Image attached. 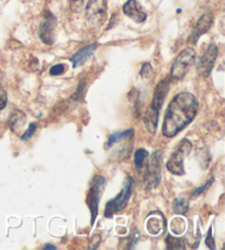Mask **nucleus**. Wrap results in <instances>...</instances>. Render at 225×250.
<instances>
[{"mask_svg":"<svg viewBox=\"0 0 225 250\" xmlns=\"http://www.w3.org/2000/svg\"><path fill=\"white\" fill-rule=\"evenodd\" d=\"M199 109V103L194 95L190 93L177 94L168 104L163 124V135L172 138L196 118Z\"/></svg>","mask_w":225,"mask_h":250,"instance_id":"obj_1","label":"nucleus"},{"mask_svg":"<svg viewBox=\"0 0 225 250\" xmlns=\"http://www.w3.org/2000/svg\"><path fill=\"white\" fill-rule=\"evenodd\" d=\"M133 185H134V180L131 178V176H128L124 181L122 191L106 204L105 216L107 218L111 217L112 215H114L115 213H118L120 210H122L127 208L129 200L132 194Z\"/></svg>","mask_w":225,"mask_h":250,"instance_id":"obj_2","label":"nucleus"},{"mask_svg":"<svg viewBox=\"0 0 225 250\" xmlns=\"http://www.w3.org/2000/svg\"><path fill=\"white\" fill-rule=\"evenodd\" d=\"M192 145L188 139H183L179 145L177 146L175 152L171 154L169 160L167 161L166 167L167 170L170 173L175 175H184L185 174V167H184V161L186 157L188 156L191 151Z\"/></svg>","mask_w":225,"mask_h":250,"instance_id":"obj_3","label":"nucleus"},{"mask_svg":"<svg viewBox=\"0 0 225 250\" xmlns=\"http://www.w3.org/2000/svg\"><path fill=\"white\" fill-rule=\"evenodd\" d=\"M196 59V51L192 47H188L178 54L171 66V77L174 80H183L187 74L190 66Z\"/></svg>","mask_w":225,"mask_h":250,"instance_id":"obj_4","label":"nucleus"},{"mask_svg":"<svg viewBox=\"0 0 225 250\" xmlns=\"http://www.w3.org/2000/svg\"><path fill=\"white\" fill-rule=\"evenodd\" d=\"M106 188V179L102 175H94L93 179L92 188H90L87 195V205L92 213V224L94 223L98 215L99 201L103 194Z\"/></svg>","mask_w":225,"mask_h":250,"instance_id":"obj_5","label":"nucleus"},{"mask_svg":"<svg viewBox=\"0 0 225 250\" xmlns=\"http://www.w3.org/2000/svg\"><path fill=\"white\" fill-rule=\"evenodd\" d=\"M163 163V151L157 150L155 151L152 157L150 158L149 163L146 165L145 172V185L147 188H156L159 181H161V170Z\"/></svg>","mask_w":225,"mask_h":250,"instance_id":"obj_6","label":"nucleus"},{"mask_svg":"<svg viewBox=\"0 0 225 250\" xmlns=\"http://www.w3.org/2000/svg\"><path fill=\"white\" fill-rule=\"evenodd\" d=\"M86 17L90 23L100 25L107 18L106 0H89L86 6Z\"/></svg>","mask_w":225,"mask_h":250,"instance_id":"obj_7","label":"nucleus"},{"mask_svg":"<svg viewBox=\"0 0 225 250\" xmlns=\"http://www.w3.org/2000/svg\"><path fill=\"white\" fill-rule=\"evenodd\" d=\"M219 54V47L215 44H210L202 54V57L197 62V73L201 77H207L210 75L212 68L214 67L215 60Z\"/></svg>","mask_w":225,"mask_h":250,"instance_id":"obj_8","label":"nucleus"},{"mask_svg":"<svg viewBox=\"0 0 225 250\" xmlns=\"http://www.w3.org/2000/svg\"><path fill=\"white\" fill-rule=\"evenodd\" d=\"M56 25H57L56 17L53 14H51V12H46V15L44 16L40 24V28H38V37H40L41 41L44 44H54Z\"/></svg>","mask_w":225,"mask_h":250,"instance_id":"obj_9","label":"nucleus"},{"mask_svg":"<svg viewBox=\"0 0 225 250\" xmlns=\"http://www.w3.org/2000/svg\"><path fill=\"white\" fill-rule=\"evenodd\" d=\"M169 85H170V81L168 79L162 80L156 85V87H155V89H154L153 99H152V103H150V107L149 110L154 111V113H156V114H159L164 102H165V98L168 94V90H169Z\"/></svg>","mask_w":225,"mask_h":250,"instance_id":"obj_10","label":"nucleus"},{"mask_svg":"<svg viewBox=\"0 0 225 250\" xmlns=\"http://www.w3.org/2000/svg\"><path fill=\"white\" fill-rule=\"evenodd\" d=\"M212 23H213V15H212V12H205V14L200 17V19L198 20L196 27H194L191 36L189 38V43L196 44L199 39H200L203 34L209 31L210 28L212 27Z\"/></svg>","mask_w":225,"mask_h":250,"instance_id":"obj_11","label":"nucleus"},{"mask_svg":"<svg viewBox=\"0 0 225 250\" xmlns=\"http://www.w3.org/2000/svg\"><path fill=\"white\" fill-rule=\"evenodd\" d=\"M166 222L165 217L161 212H153L150 214L146 221V229L150 235L158 236L165 230Z\"/></svg>","mask_w":225,"mask_h":250,"instance_id":"obj_12","label":"nucleus"},{"mask_svg":"<svg viewBox=\"0 0 225 250\" xmlns=\"http://www.w3.org/2000/svg\"><path fill=\"white\" fill-rule=\"evenodd\" d=\"M123 12L125 16H128L129 18H131L137 23L144 22L147 18L146 14L142 10L140 3L136 0H128L123 6Z\"/></svg>","mask_w":225,"mask_h":250,"instance_id":"obj_13","label":"nucleus"},{"mask_svg":"<svg viewBox=\"0 0 225 250\" xmlns=\"http://www.w3.org/2000/svg\"><path fill=\"white\" fill-rule=\"evenodd\" d=\"M96 49H97V43H92V44H88L87 46L83 47V49H80L78 52L74 54L71 59L73 67L77 68L83 65V64L94 54Z\"/></svg>","mask_w":225,"mask_h":250,"instance_id":"obj_14","label":"nucleus"},{"mask_svg":"<svg viewBox=\"0 0 225 250\" xmlns=\"http://www.w3.org/2000/svg\"><path fill=\"white\" fill-rule=\"evenodd\" d=\"M134 136V130L133 129H127V130L121 131V132H115L113 135H111L109 140H108L106 145V149H110L112 146L115 145L116 142L123 141L125 139H131Z\"/></svg>","mask_w":225,"mask_h":250,"instance_id":"obj_15","label":"nucleus"},{"mask_svg":"<svg viewBox=\"0 0 225 250\" xmlns=\"http://www.w3.org/2000/svg\"><path fill=\"white\" fill-rule=\"evenodd\" d=\"M158 116L159 114L154 113V111L147 110L144 116V124L150 133H155L157 129V124H158Z\"/></svg>","mask_w":225,"mask_h":250,"instance_id":"obj_16","label":"nucleus"},{"mask_svg":"<svg viewBox=\"0 0 225 250\" xmlns=\"http://www.w3.org/2000/svg\"><path fill=\"white\" fill-rule=\"evenodd\" d=\"M10 124H11V129L12 131H18L19 128L24 126L25 124V116L21 111H14L11 118H10Z\"/></svg>","mask_w":225,"mask_h":250,"instance_id":"obj_17","label":"nucleus"},{"mask_svg":"<svg viewBox=\"0 0 225 250\" xmlns=\"http://www.w3.org/2000/svg\"><path fill=\"white\" fill-rule=\"evenodd\" d=\"M189 202L185 198H175L172 202V210L178 215H185L188 212Z\"/></svg>","mask_w":225,"mask_h":250,"instance_id":"obj_18","label":"nucleus"},{"mask_svg":"<svg viewBox=\"0 0 225 250\" xmlns=\"http://www.w3.org/2000/svg\"><path fill=\"white\" fill-rule=\"evenodd\" d=\"M149 158V152L145 149H137L135 153H134V162H135V167L137 170H141L146 159Z\"/></svg>","mask_w":225,"mask_h":250,"instance_id":"obj_19","label":"nucleus"},{"mask_svg":"<svg viewBox=\"0 0 225 250\" xmlns=\"http://www.w3.org/2000/svg\"><path fill=\"white\" fill-rule=\"evenodd\" d=\"M167 249H185V243L183 239L176 238V237L168 236L166 238Z\"/></svg>","mask_w":225,"mask_h":250,"instance_id":"obj_20","label":"nucleus"},{"mask_svg":"<svg viewBox=\"0 0 225 250\" xmlns=\"http://www.w3.org/2000/svg\"><path fill=\"white\" fill-rule=\"evenodd\" d=\"M140 74H141L142 77H144V79H150V77L154 74V71H153L152 65H150V63H144V64H143Z\"/></svg>","mask_w":225,"mask_h":250,"instance_id":"obj_21","label":"nucleus"},{"mask_svg":"<svg viewBox=\"0 0 225 250\" xmlns=\"http://www.w3.org/2000/svg\"><path fill=\"white\" fill-rule=\"evenodd\" d=\"M65 71H66V65H65V64H56V65L50 68V74L52 76H58L62 75Z\"/></svg>","mask_w":225,"mask_h":250,"instance_id":"obj_22","label":"nucleus"},{"mask_svg":"<svg viewBox=\"0 0 225 250\" xmlns=\"http://www.w3.org/2000/svg\"><path fill=\"white\" fill-rule=\"evenodd\" d=\"M36 130H37V124H34V123L30 124L29 128L23 132V135L21 136V140H29L30 138L34 135Z\"/></svg>","mask_w":225,"mask_h":250,"instance_id":"obj_23","label":"nucleus"},{"mask_svg":"<svg viewBox=\"0 0 225 250\" xmlns=\"http://www.w3.org/2000/svg\"><path fill=\"white\" fill-rule=\"evenodd\" d=\"M213 181H214V178H211L209 181H207V182H206L205 184H203L202 187L198 188H196V189H193L192 195H193V196H198V195H200V194H202L203 192H205L206 188H209L211 187V184L213 183Z\"/></svg>","mask_w":225,"mask_h":250,"instance_id":"obj_24","label":"nucleus"},{"mask_svg":"<svg viewBox=\"0 0 225 250\" xmlns=\"http://www.w3.org/2000/svg\"><path fill=\"white\" fill-rule=\"evenodd\" d=\"M69 3L74 12H79L84 7V0H69Z\"/></svg>","mask_w":225,"mask_h":250,"instance_id":"obj_25","label":"nucleus"},{"mask_svg":"<svg viewBox=\"0 0 225 250\" xmlns=\"http://www.w3.org/2000/svg\"><path fill=\"white\" fill-rule=\"evenodd\" d=\"M7 93L2 87H0V110H2L7 106Z\"/></svg>","mask_w":225,"mask_h":250,"instance_id":"obj_26","label":"nucleus"},{"mask_svg":"<svg viewBox=\"0 0 225 250\" xmlns=\"http://www.w3.org/2000/svg\"><path fill=\"white\" fill-rule=\"evenodd\" d=\"M206 244L210 249H214V238H213V236H212V228H210L209 232H207Z\"/></svg>","mask_w":225,"mask_h":250,"instance_id":"obj_27","label":"nucleus"},{"mask_svg":"<svg viewBox=\"0 0 225 250\" xmlns=\"http://www.w3.org/2000/svg\"><path fill=\"white\" fill-rule=\"evenodd\" d=\"M44 249H56V247H54V246H52V245H49V244H47L46 246H45V247H44Z\"/></svg>","mask_w":225,"mask_h":250,"instance_id":"obj_28","label":"nucleus"}]
</instances>
